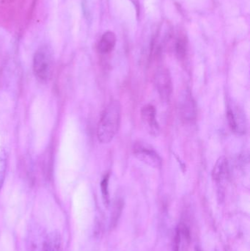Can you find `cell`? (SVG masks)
I'll use <instances>...</instances> for the list:
<instances>
[{"instance_id":"cell-1","label":"cell","mask_w":250,"mask_h":251,"mask_svg":"<svg viewBox=\"0 0 250 251\" xmlns=\"http://www.w3.org/2000/svg\"><path fill=\"white\" fill-rule=\"evenodd\" d=\"M121 106L119 101H111L103 112L97 129V137L100 143H110L120 127Z\"/></svg>"},{"instance_id":"cell-2","label":"cell","mask_w":250,"mask_h":251,"mask_svg":"<svg viewBox=\"0 0 250 251\" xmlns=\"http://www.w3.org/2000/svg\"><path fill=\"white\" fill-rule=\"evenodd\" d=\"M54 71V59L49 49L42 47L34 55L33 72L41 82H47L51 79Z\"/></svg>"},{"instance_id":"cell-3","label":"cell","mask_w":250,"mask_h":251,"mask_svg":"<svg viewBox=\"0 0 250 251\" xmlns=\"http://www.w3.org/2000/svg\"><path fill=\"white\" fill-rule=\"evenodd\" d=\"M178 110L181 119L185 123H191L196 119V104L189 90H183L179 95Z\"/></svg>"},{"instance_id":"cell-4","label":"cell","mask_w":250,"mask_h":251,"mask_svg":"<svg viewBox=\"0 0 250 251\" xmlns=\"http://www.w3.org/2000/svg\"><path fill=\"white\" fill-rule=\"evenodd\" d=\"M133 153L141 162L154 168H161L162 160L154 149L145 143L137 142L134 145Z\"/></svg>"},{"instance_id":"cell-5","label":"cell","mask_w":250,"mask_h":251,"mask_svg":"<svg viewBox=\"0 0 250 251\" xmlns=\"http://www.w3.org/2000/svg\"><path fill=\"white\" fill-rule=\"evenodd\" d=\"M154 82L161 100L169 101L173 93V82L169 71L165 68L158 69L154 76Z\"/></svg>"},{"instance_id":"cell-6","label":"cell","mask_w":250,"mask_h":251,"mask_svg":"<svg viewBox=\"0 0 250 251\" xmlns=\"http://www.w3.org/2000/svg\"><path fill=\"white\" fill-rule=\"evenodd\" d=\"M142 123L151 135L158 136L160 132L159 125L157 119V112L152 104H146L142 107L140 112Z\"/></svg>"},{"instance_id":"cell-7","label":"cell","mask_w":250,"mask_h":251,"mask_svg":"<svg viewBox=\"0 0 250 251\" xmlns=\"http://www.w3.org/2000/svg\"><path fill=\"white\" fill-rule=\"evenodd\" d=\"M227 119L232 131L244 134L247 131V122L245 113L238 107H229Z\"/></svg>"},{"instance_id":"cell-8","label":"cell","mask_w":250,"mask_h":251,"mask_svg":"<svg viewBox=\"0 0 250 251\" xmlns=\"http://www.w3.org/2000/svg\"><path fill=\"white\" fill-rule=\"evenodd\" d=\"M228 174V162L226 156L219 158L212 171V178L220 184L226 179Z\"/></svg>"},{"instance_id":"cell-9","label":"cell","mask_w":250,"mask_h":251,"mask_svg":"<svg viewBox=\"0 0 250 251\" xmlns=\"http://www.w3.org/2000/svg\"><path fill=\"white\" fill-rule=\"evenodd\" d=\"M61 236L57 231L45 234L41 251H61Z\"/></svg>"},{"instance_id":"cell-10","label":"cell","mask_w":250,"mask_h":251,"mask_svg":"<svg viewBox=\"0 0 250 251\" xmlns=\"http://www.w3.org/2000/svg\"><path fill=\"white\" fill-rule=\"evenodd\" d=\"M116 44V36L111 31L106 32L98 44V51L101 54H109L114 50Z\"/></svg>"},{"instance_id":"cell-11","label":"cell","mask_w":250,"mask_h":251,"mask_svg":"<svg viewBox=\"0 0 250 251\" xmlns=\"http://www.w3.org/2000/svg\"><path fill=\"white\" fill-rule=\"evenodd\" d=\"M124 206V202L122 199H119L114 201L113 207V213H112L111 227L113 228H115L117 222L120 219V215Z\"/></svg>"},{"instance_id":"cell-12","label":"cell","mask_w":250,"mask_h":251,"mask_svg":"<svg viewBox=\"0 0 250 251\" xmlns=\"http://www.w3.org/2000/svg\"><path fill=\"white\" fill-rule=\"evenodd\" d=\"M176 51L178 57L180 60H183L186 57L187 52V41L184 35H180L176 41Z\"/></svg>"},{"instance_id":"cell-13","label":"cell","mask_w":250,"mask_h":251,"mask_svg":"<svg viewBox=\"0 0 250 251\" xmlns=\"http://www.w3.org/2000/svg\"><path fill=\"white\" fill-rule=\"evenodd\" d=\"M7 156L4 148L0 147V189L2 187L5 178L7 169Z\"/></svg>"},{"instance_id":"cell-14","label":"cell","mask_w":250,"mask_h":251,"mask_svg":"<svg viewBox=\"0 0 250 251\" xmlns=\"http://www.w3.org/2000/svg\"><path fill=\"white\" fill-rule=\"evenodd\" d=\"M110 174H107L103 177L101 182V193H102L103 200L106 206L110 204V193H109V180H110Z\"/></svg>"},{"instance_id":"cell-15","label":"cell","mask_w":250,"mask_h":251,"mask_svg":"<svg viewBox=\"0 0 250 251\" xmlns=\"http://www.w3.org/2000/svg\"><path fill=\"white\" fill-rule=\"evenodd\" d=\"M181 242H182V233L179 226L176 228V235L173 240V251H179Z\"/></svg>"},{"instance_id":"cell-16","label":"cell","mask_w":250,"mask_h":251,"mask_svg":"<svg viewBox=\"0 0 250 251\" xmlns=\"http://www.w3.org/2000/svg\"><path fill=\"white\" fill-rule=\"evenodd\" d=\"M195 251H202L201 250V249H199V248H196V249H195Z\"/></svg>"}]
</instances>
